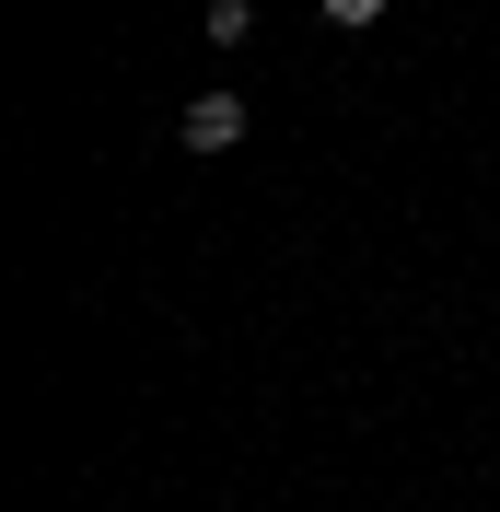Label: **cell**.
<instances>
[{
  "label": "cell",
  "instance_id": "1",
  "mask_svg": "<svg viewBox=\"0 0 500 512\" xmlns=\"http://www.w3.org/2000/svg\"><path fill=\"white\" fill-rule=\"evenodd\" d=\"M175 128H187V152H233V140H245V128H256V105L233 94V82H210V94H198V105H187V117H175Z\"/></svg>",
  "mask_w": 500,
  "mask_h": 512
},
{
  "label": "cell",
  "instance_id": "2",
  "mask_svg": "<svg viewBox=\"0 0 500 512\" xmlns=\"http://www.w3.org/2000/svg\"><path fill=\"white\" fill-rule=\"evenodd\" d=\"M198 35H210L221 59H233V47H245V35H256V0H210V12H198Z\"/></svg>",
  "mask_w": 500,
  "mask_h": 512
},
{
  "label": "cell",
  "instance_id": "3",
  "mask_svg": "<svg viewBox=\"0 0 500 512\" xmlns=\"http://www.w3.org/2000/svg\"><path fill=\"white\" fill-rule=\"evenodd\" d=\"M314 12H326V24H338V35H361V24H384V0H314Z\"/></svg>",
  "mask_w": 500,
  "mask_h": 512
}]
</instances>
